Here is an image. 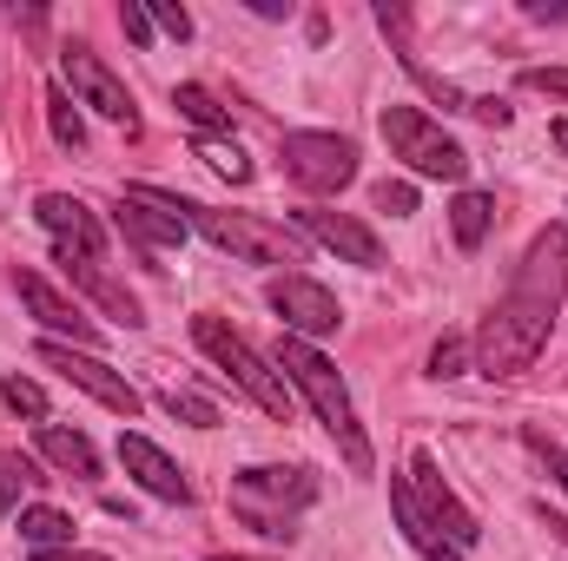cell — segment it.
<instances>
[{
  "mask_svg": "<svg viewBox=\"0 0 568 561\" xmlns=\"http://www.w3.org/2000/svg\"><path fill=\"white\" fill-rule=\"evenodd\" d=\"M562 290H568V225H549V232L529 238L509 297L483 317V330H476V370L483 377L529 370L542 357V344H549V324L562 310Z\"/></svg>",
  "mask_w": 568,
  "mask_h": 561,
  "instance_id": "1",
  "label": "cell"
},
{
  "mask_svg": "<svg viewBox=\"0 0 568 561\" xmlns=\"http://www.w3.org/2000/svg\"><path fill=\"white\" fill-rule=\"evenodd\" d=\"M278 377L317 410V422L337 436V449H344V462L357 469V476H371L377 469V456H371V436H364V422L351 410V390H344V377H337V364L317 350V344H304V337H278Z\"/></svg>",
  "mask_w": 568,
  "mask_h": 561,
  "instance_id": "2",
  "label": "cell"
},
{
  "mask_svg": "<svg viewBox=\"0 0 568 561\" xmlns=\"http://www.w3.org/2000/svg\"><path fill=\"white\" fill-rule=\"evenodd\" d=\"M317 502V476L311 469H245L232 482V516L272 542L297 536V516Z\"/></svg>",
  "mask_w": 568,
  "mask_h": 561,
  "instance_id": "3",
  "label": "cell"
},
{
  "mask_svg": "<svg viewBox=\"0 0 568 561\" xmlns=\"http://www.w3.org/2000/svg\"><path fill=\"white\" fill-rule=\"evenodd\" d=\"M192 344H199V350L232 377V390H245L265 417H278V422L291 417V384L278 377V364H265V357H258V350L225 324V317H212V310H205V317H192Z\"/></svg>",
  "mask_w": 568,
  "mask_h": 561,
  "instance_id": "4",
  "label": "cell"
},
{
  "mask_svg": "<svg viewBox=\"0 0 568 561\" xmlns=\"http://www.w3.org/2000/svg\"><path fill=\"white\" fill-rule=\"evenodd\" d=\"M179 218L192 232H205L232 258H252V265H304V238L291 225L252 218V212H212V205H192V198H179Z\"/></svg>",
  "mask_w": 568,
  "mask_h": 561,
  "instance_id": "5",
  "label": "cell"
},
{
  "mask_svg": "<svg viewBox=\"0 0 568 561\" xmlns=\"http://www.w3.org/2000/svg\"><path fill=\"white\" fill-rule=\"evenodd\" d=\"M384 140H390V152H397L417 178H449V185H463V172H469V152L449 140L429 113H417V106H384Z\"/></svg>",
  "mask_w": 568,
  "mask_h": 561,
  "instance_id": "6",
  "label": "cell"
},
{
  "mask_svg": "<svg viewBox=\"0 0 568 561\" xmlns=\"http://www.w3.org/2000/svg\"><path fill=\"white\" fill-rule=\"evenodd\" d=\"M278 159L291 172V185H304L317 198H331V192H344L357 178V145L344 133H284Z\"/></svg>",
  "mask_w": 568,
  "mask_h": 561,
  "instance_id": "7",
  "label": "cell"
},
{
  "mask_svg": "<svg viewBox=\"0 0 568 561\" xmlns=\"http://www.w3.org/2000/svg\"><path fill=\"white\" fill-rule=\"evenodd\" d=\"M60 73H67V86H73V100H87L93 113H106L113 126H126V133H140V106H133V93H126V80L87 47V40H67L60 47Z\"/></svg>",
  "mask_w": 568,
  "mask_h": 561,
  "instance_id": "8",
  "label": "cell"
},
{
  "mask_svg": "<svg viewBox=\"0 0 568 561\" xmlns=\"http://www.w3.org/2000/svg\"><path fill=\"white\" fill-rule=\"evenodd\" d=\"M40 364H47V370H60V377H67L73 390H87L93 404H106L113 417H126V422H133V417L145 410V397H140V390H133V384H126V377H120L113 364H100L93 350H73V344L47 337V344H40Z\"/></svg>",
  "mask_w": 568,
  "mask_h": 561,
  "instance_id": "9",
  "label": "cell"
},
{
  "mask_svg": "<svg viewBox=\"0 0 568 561\" xmlns=\"http://www.w3.org/2000/svg\"><path fill=\"white\" fill-rule=\"evenodd\" d=\"M120 232L140 245V252H172V245H185V218H179V192H159V185H126V198H120Z\"/></svg>",
  "mask_w": 568,
  "mask_h": 561,
  "instance_id": "10",
  "label": "cell"
},
{
  "mask_svg": "<svg viewBox=\"0 0 568 561\" xmlns=\"http://www.w3.org/2000/svg\"><path fill=\"white\" fill-rule=\"evenodd\" d=\"M272 310L284 317V337H331L337 324H344V310H337V297L324 290L317 278H304V272H284V278H272Z\"/></svg>",
  "mask_w": 568,
  "mask_h": 561,
  "instance_id": "11",
  "label": "cell"
},
{
  "mask_svg": "<svg viewBox=\"0 0 568 561\" xmlns=\"http://www.w3.org/2000/svg\"><path fill=\"white\" fill-rule=\"evenodd\" d=\"M13 290H20V304H27V310H33L53 337H73V350H93V344H100V324H93V317H87L67 290H53V284L40 278L33 265H13Z\"/></svg>",
  "mask_w": 568,
  "mask_h": 561,
  "instance_id": "12",
  "label": "cell"
},
{
  "mask_svg": "<svg viewBox=\"0 0 568 561\" xmlns=\"http://www.w3.org/2000/svg\"><path fill=\"white\" fill-rule=\"evenodd\" d=\"M33 218L53 232V245H60V252L106 258V225L93 218V205H87V198H73V192H40V198H33Z\"/></svg>",
  "mask_w": 568,
  "mask_h": 561,
  "instance_id": "13",
  "label": "cell"
},
{
  "mask_svg": "<svg viewBox=\"0 0 568 561\" xmlns=\"http://www.w3.org/2000/svg\"><path fill=\"white\" fill-rule=\"evenodd\" d=\"M410 489H417L424 516L436 522V529H443V536H449V542H456V549H476V536H483V529H476V516L456 502V489L443 482L436 456H410Z\"/></svg>",
  "mask_w": 568,
  "mask_h": 561,
  "instance_id": "14",
  "label": "cell"
},
{
  "mask_svg": "<svg viewBox=\"0 0 568 561\" xmlns=\"http://www.w3.org/2000/svg\"><path fill=\"white\" fill-rule=\"evenodd\" d=\"M120 462H126V476L140 482L145 496H159V502H179V509L192 502V482L179 476V462H172V456H165L152 436L126 429V436H120Z\"/></svg>",
  "mask_w": 568,
  "mask_h": 561,
  "instance_id": "15",
  "label": "cell"
},
{
  "mask_svg": "<svg viewBox=\"0 0 568 561\" xmlns=\"http://www.w3.org/2000/svg\"><path fill=\"white\" fill-rule=\"evenodd\" d=\"M297 218H304V232H311L317 245H331L337 258H351V265H364V272L384 265V245H377V232H371L364 218H351V212H297Z\"/></svg>",
  "mask_w": 568,
  "mask_h": 561,
  "instance_id": "16",
  "label": "cell"
},
{
  "mask_svg": "<svg viewBox=\"0 0 568 561\" xmlns=\"http://www.w3.org/2000/svg\"><path fill=\"white\" fill-rule=\"evenodd\" d=\"M390 516H397V529H404V542L417 549L424 561H463V549L436 529L424 516V502H417V489H410V476H390Z\"/></svg>",
  "mask_w": 568,
  "mask_h": 561,
  "instance_id": "17",
  "label": "cell"
},
{
  "mask_svg": "<svg viewBox=\"0 0 568 561\" xmlns=\"http://www.w3.org/2000/svg\"><path fill=\"white\" fill-rule=\"evenodd\" d=\"M60 265H67V278H80V290H87V297H100V310H106V317H120L126 330H133V324H145V317H140V297L113 278V272H106V258L60 252Z\"/></svg>",
  "mask_w": 568,
  "mask_h": 561,
  "instance_id": "18",
  "label": "cell"
},
{
  "mask_svg": "<svg viewBox=\"0 0 568 561\" xmlns=\"http://www.w3.org/2000/svg\"><path fill=\"white\" fill-rule=\"evenodd\" d=\"M40 456L80 482H100V449L87 442V429H67V422H40Z\"/></svg>",
  "mask_w": 568,
  "mask_h": 561,
  "instance_id": "19",
  "label": "cell"
},
{
  "mask_svg": "<svg viewBox=\"0 0 568 561\" xmlns=\"http://www.w3.org/2000/svg\"><path fill=\"white\" fill-rule=\"evenodd\" d=\"M489 225H496V198H489V192H456V205H449V232H456V245L476 252V245L489 238Z\"/></svg>",
  "mask_w": 568,
  "mask_h": 561,
  "instance_id": "20",
  "label": "cell"
},
{
  "mask_svg": "<svg viewBox=\"0 0 568 561\" xmlns=\"http://www.w3.org/2000/svg\"><path fill=\"white\" fill-rule=\"evenodd\" d=\"M40 482H47V476H40V462H33V456L0 449V509H13V516H20V509H27V496H33Z\"/></svg>",
  "mask_w": 568,
  "mask_h": 561,
  "instance_id": "21",
  "label": "cell"
},
{
  "mask_svg": "<svg viewBox=\"0 0 568 561\" xmlns=\"http://www.w3.org/2000/svg\"><path fill=\"white\" fill-rule=\"evenodd\" d=\"M172 106H179V113L199 126V140H219V133L232 126V113H225V106H219L205 86H192V80H185V86H172Z\"/></svg>",
  "mask_w": 568,
  "mask_h": 561,
  "instance_id": "22",
  "label": "cell"
},
{
  "mask_svg": "<svg viewBox=\"0 0 568 561\" xmlns=\"http://www.w3.org/2000/svg\"><path fill=\"white\" fill-rule=\"evenodd\" d=\"M20 542L27 549H73V516H60V509H20Z\"/></svg>",
  "mask_w": 568,
  "mask_h": 561,
  "instance_id": "23",
  "label": "cell"
},
{
  "mask_svg": "<svg viewBox=\"0 0 568 561\" xmlns=\"http://www.w3.org/2000/svg\"><path fill=\"white\" fill-rule=\"evenodd\" d=\"M47 126H53V140L67 145V152L87 145V120L73 113V93H67V86H47Z\"/></svg>",
  "mask_w": 568,
  "mask_h": 561,
  "instance_id": "24",
  "label": "cell"
},
{
  "mask_svg": "<svg viewBox=\"0 0 568 561\" xmlns=\"http://www.w3.org/2000/svg\"><path fill=\"white\" fill-rule=\"evenodd\" d=\"M397 60H404V73H410V80L424 86L429 100H443L449 113H469V93H463V86H449V80H436V73H429V67H424V60L410 53V47H397Z\"/></svg>",
  "mask_w": 568,
  "mask_h": 561,
  "instance_id": "25",
  "label": "cell"
},
{
  "mask_svg": "<svg viewBox=\"0 0 568 561\" xmlns=\"http://www.w3.org/2000/svg\"><path fill=\"white\" fill-rule=\"evenodd\" d=\"M199 159H205L219 178H232V185H245V178H252V159L239 152V140H199Z\"/></svg>",
  "mask_w": 568,
  "mask_h": 561,
  "instance_id": "26",
  "label": "cell"
},
{
  "mask_svg": "<svg viewBox=\"0 0 568 561\" xmlns=\"http://www.w3.org/2000/svg\"><path fill=\"white\" fill-rule=\"evenodd\" d=\"M0 397H7V410H20V417L47 422V390H40L33 377H0Z\"/></svg>",
  "mask_w": 568,
  "mask_h": 561,
  "instance_id": "27",
  "label": "cell"
},
{
  "mask_svg": "<svg viewBox=\"0 0 568 561\" xmlns=\"http://www.w3.org/2000/svg\"><path fill=\"white\" fill-rule=\"evenodd\" d=\"M165 404V417H179V422H192V429H219V410L205 404V397H192V390H165L159 397Z\"/></svg>",
  "mask_w": 568,
  "mask_h": 561,
  "instance_id": "28",
  "label": "cell"
},
{
  "mask_svg": "<svg viewBox=\"0 0 568 561\" xmlns=\"http://www.w3.org/2000/svg\"><path fill=\"white\" fill-rule=\"evenodd\" d=\"M371 205L390 212V218H410V212H417V185H410V178H384V185L371 192Z\"/></svg>",
  "mask_w": 568,
  "mask_h": 561,
  "instance_id": "29",
  "label": "cell"
},
{
  "mask_svg": "<svg viewBox=\"0 0 568 561\" xmlns=\"http://www.w3.org/2000/svg\"><path fill=\"white\" fill-rule=\"evenodd\" d=\"M463 364H469V344L463 337H436V350H429V377L443 384V377H463Z\"/></svg>",
  "mask_w": 568,
  "mask_h": 561,
  "instance_id": "30",
  "label": "cell"
},
{
  "mask_svg": "<svg viewBox=\"0 0 568 561\" xmlns=\"http://www.w3.org/2000/svg\"><path fill=\"white\" fill-rule=\"evenodd\" d=\"M523 86H529V93H549V100L568 106V67H523Z\"/></svg>",
  "mask_w": 568,
  "mask_h": 561,
  "instance_id": "31",
  "label": "cell"
},
{
  "mask_svg": "<svg viewBox=\"0 0 568 561\" xmlns=\"http://www.w3.org/2000/svg\"><path fill=\"white\" fill-rule=\"evenodd\" d=\"M523 442H529V449L542 456V469H549V476H556V482L568 489V456H562V449H556V442H549L542 429H523Z\"/></svg>",
  "mask_w": 568,
  "mask_h": 561,
  "instance_id": "32",
  "label": "cell"
},
{
  "mask_svg": "<svg viewBox=\"0 0 568 561\" xmlns=\"http://www.w3.org/2000/svg\"><path fill=\"white\" fill-rule=\"evenodd\" d=\"M145 13H152V27H165L172 40H192V13H185V7H145Z\"/></svg>",
  "mask_w": 568,
  "mask_h": 561,
  "instance_id": "33",
  "label": "cell"
},
{
  "mask_svg": "<svg viewBox=\"0 0 568 561\" xmlns=\"http://www.w3.org/2000/svg\"><path fill=\"white\" fill-rule=\"evenodd\" d=\"M120 27H126V40H140V47L152 40V13H145L140 0H126V7H120Z\"/></svg>",
  "mask_w": 568,
  "mask_h": 561,
  "instance_id": "34",
  "label": "cell"
},
{
  "mask_svg": "<svg viewBox=\"0 0 568 561\" xmlns=\"http://www.w3.org/2000/svg\"><path fill=\"white\" fill-rule=\"evenodd\" d=\"M523 13L529 20H549V27H568V0H529Z\"/></svg>",
  "mask_w": 568,
  "mask_h": 561,
  "instance_id": "35",
  "label": "cell"
},
{
  "mask_svg": "<svg viewBox=\"0 0 568 561\" xmlns=\"http://www.w3.org/2000/svg\"><path fill=\"white\" fill-rule=\"evenodd\" d=\"M469 113H476L483 126H509V106H503V100H469Z\"/></svg>",
  "mask_w": 568,
  "mask_h": 561,
  "instance_id": "36",
  "label": "cell"
},
{
  "mask_svg": "<svg viewBox=\"0 0 568 561\" xmlns=\"http://www.w3.org/2000/svg\"><path fill=\"white\" fill-rule=\"evenodd\" d=\"M13 27H27V33H40V27H47V7H20V0H13Z\"/></svg>",
  "mask_w": 568,
  "mask_h": 561,
  "instance_id": "37",
  "label": "cell"
},
{
  "mask_svg": "<svg viewBox=\"0 0 568 561\" xmlns=\"http://www.w3.org/2000/svg\"><path fill=\"white\" fill-rule=\"evenodd\" d=\"M33 561H106V555H87V549H33Z\"/></svg>",
  "mask_w": 568,
  "mask_h": 561,
  "instance_id": "38",
  "label": "cell"
},
{
  "mask_svg": "<svg viewBox=\"0 0 568 561\" xmlns=\"http://www.w3.org/2000/svg\"><path fill=\"white\" fill-rule=\"evenodd\" d=\"M536 516H542V529H549V536L568 549V516H556V509H536Z\"/></svg>",
  "mask_w": 568,
  "mask_h": 561,
  "instance_id": "39",
  "label": "cell"
},
{
  "mask_svg": "<svg viewBox=\"0 0 568 561\" xmlns=\"http://www.w3.org/2000/svg\"><path fill=\"white\" fill-rule=\"evenodd\" d=\"M549 140H556V145L568 152V120H556V126H549Z\"/></svg>",
  "mask_w": 568,
  "mask_h": 561,
  "instance_id": "40",
  "label": "cell"
},
{
  "mask_svg": "<svg viewBox=\"0 0 568 561\" xmlns=\"http://www.w3.org/2000/svg\"><path fill=\"white\" fill-rule=\"evenodd\" d=\"M212 561H265V555H212Z\"/></svg>",
  "mask_w": 568,
  "mask_h": 561,
  "instance_id": "41",
  "label": "cell"
}]
</instances>
